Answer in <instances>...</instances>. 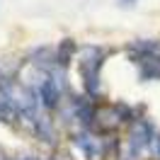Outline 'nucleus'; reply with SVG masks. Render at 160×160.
<instances>
[{
    "label": "nucleus",
    "mask_w": 160,
    "mask_h": 160,
    "mask_svg": "<svg viewBox=\"0 0 160 160\" xmlns=\"http://www.w3.org/2000/svg\"><path fill=\"white\" fill-rule=\"evenodd\" d=\"M104 63V51L100 46H85L82 49V58H80V78L85 85V92L90 97H100V70Z\"/></svg>",
    "instance_id": "nucleus-1"
},
{
    "label": "nucleus",
    "mask_w": 160,
    "mask_h": 160,
    "mask_svg": "<svg viewBox=\"0 0 160 160\" xmlns=\"http://www.w3.org/2000/svg\"><path fill=\"white\" fill-rule=\"evenodd\" d=\"M155 141V129L148 119H133L129 133V153L133 158H141L148 148H153Z\"/></svg>",
    "instance_id": "nucleus-2"
},
{
    "label": "nucleus",
    "mask_w": 160,
    "mask_h": 160,
    "mask_svg": "<svg viewBox=\"0 0 160 160\" xmlns=\"http://www.w3.org/2000/svg\"><path fill=\"white\" fill-rule=\"evenodd\" d=\"M37 95H39V104L44 107V109H56L58 102H61V85H58V80L49 73V75L39 82Z\"/></svg>",
    "instance_id": "nucleus-3"
},
{
    "label": "nucleus",
    "mask_w": 160,
    "mask_h": 160,
    "mask_svg": "<svg viewBox=\"0 0 160 160\" xmlns=\"http://www.w3.org/2000/svg\"><path fill=\"white\" fill-rule=\"evenodd\" d=\"M73 56H75V41H73V39H63V41L58 44V49H56L53 63H56V66H61V68H66Z\"/></svg>",
    "instance_id": "nucleus-4"
},
{
    "label": "nucleus",
    "mask_w": 160,
    "mask_h": 160,
    "mask_svg": "<svg viewBox=\"0 0 160 160\" xmlns=\"http://www.w3.org/2000/svg\"><path fill=\"white\" fill-rule=\"evenodd\" d=\"M34 136L41 138V141H51L53 138V124H51V119L39 117V119L34 121Z\"/></svg>",
    "instance_id": "nucleus-5"
},
{
    "label": "nucleus",
    "mask_w": 160,
    "mask_h": 160,
    "mask_svg": "<svg viewBox=\"0 0 160 160\" xmlns=\"http://www.w3.org/2000/svg\"><path fill=\"white\" fill-rule=\"evenodd\" d=\"M53 160H70V155L66 150H58V153H53Z\"/></svg>",
    "instance_id": "nucleus-6"
},
{
    "label": "nucleus",
    "mask_w": 160,
    "mask_h": 160,
    "mask_svg": "<svg viewBox=\"0 0 160 160\" xmlns=\"http://www.w3.org/2000/svg\"><path fill=\"white\" fill-rule=\"evenodd\" d=\"M153 150H155V155H158V160H160V133L155 136V141H153Z\"/></svg>",
    "instance_id": "nucleus-7"
},
{
    "label": "nucleus",
    "mask_w": 160,
    "mask_h": 160,
    "mask_svg": "<svg viewBox=\"0 0 160 160\" xmlns=\"http://www.w3.org/2000/svg\"><path fill=\"white\" fill-rule=\"evenodd\" d=\"M121 5H124V8H129V5H136V0H121Z\"/></svg>",
    "instance_id": "nucleus-8"
},
{
    "label": "nucleus",
    "mask_w": 160,
    "mask_h": 160,
    "mask_svg": "<svg viewBox=\"0 0 160 160\" xmlns=\"http://www.w3.org/2000/svg\"><path fill=\"white\" fill-rule=\"evenodd\" d=\"M20 160H37V158H32V155H24V158H20Z\"/></svg>",
    "instance_id": "nucleus-9"
}]
</instances>
